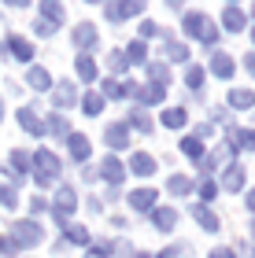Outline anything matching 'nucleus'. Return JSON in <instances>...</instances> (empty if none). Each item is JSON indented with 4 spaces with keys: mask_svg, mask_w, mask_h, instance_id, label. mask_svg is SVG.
I'll return each mask as SVG.
<instances>
[{
    "mask_svg": "<svg viewBox=\"0 0 255 258\" xmlns=\"http://www.w3.org/2000/svg\"><path fill=\"white\" fill-rule=\"evenodd\" d=\"M33 177H37V184H52L56 177H60V159L41 148L37 155H33Z\"/></svg>",
    "mask_w": 255,
    "mask_h": 258,
    "instance_id": "nucleus-1",
    "label": "nucleus"
},
{
    "mask_svg": "<svg viewBox=\"0 0 255 258\" xmlns=\"http://www.w3.org/2000/svg\"><path fill=\"white\" fill-rule=\"evenodd\" d=\"M41 225L37 221H15V225H11V243H15V247H37L41 243Z\"/></svg>",
    "mask_w": 255,
    "mask_h": 258,
    "instance_id": "nucleus-2",
    "label": "nucleus"
},
{
    "mask_svg": "<svg viewBox=\"0 0 255 258\" xmlns=\"http://www.w3.org/2000/svg\"><path fill=\"white\" fill-rule=\"evenodd\" d=\"M19 125L26 129V133H33V137L44 133V122L37 118V111H33V107H19Z\"/></svg>",
    "mask_w": 255,
    "mask_h": 258,
    "instance_id": "nucleus-3",
    "label": "nucleus"
},
{
    "mask_svg": "<svg viewBox=\"0 0 255 258\" xmlns=\"http://www.w3.org/2000/svg\"><path fill=\"white\" fill-rule=\"evenodd\" d=\"M4 48H8V52H15V59H19V63L33 59V48H30V41H22V37H8V41H4Z\"/></svg>",
    "mask_w": 255,
    "mask_h": 258,
    "instance_id": "nucleus-4",
    "label": "nucleus"
},
{
    "mask_svg": "<svg viewBox=\"0 0 255 258\" xmlns=\"http://www.w3.org/2000/svg\"><path fill=\"white\" fill-rule=\"evenodd\" d=\"M26 85H30V89H37V92L52 89V78H48V70H41V67H30V74H26Z\"/></svg>",
    "mask_w": 255,
    "mask_h": 258,
    "instance_id": "nucleus-5",
    "label": "nucleus"
},
{
    "mask_svg": "<svg viewBox=\"0 0 255 258\" xmlns=\"http://www.w3.org/2000/svg\"><path fill=\"white\" fill-rule=\"evenodd\" d=\"M71 210H74V188H60L56 192V214L67 218Z\"/></svg>",
    "mask_w": 255,
    "mask_h": 258,
    "instance_id": "nucleus-6",
    "label": "nucleus"
},
{
    "mask_svg": "<svg viewBox=\"0 0 255 258\" xmlns=\"http://www.w3.org/2000/svg\"><path fill=\"white\" fill-rule=\"evenodd\" d=\"M74 44H78V48H92V44H96V30H92L89 22H85V26H78L74 30Z\"/></svg>",
    "mask_w": 255,
    "mask_h": 258,
    "instance_id": "nucleus-7",
    "label": "nucleus"
},
{
    "mask_svg": "<svg viewBox=\"0 0 255 258\" xmlns=\"http://www.w3.org/2000/svg\"><path fill=\"white\" fill-rule=\"evenodd\" d=\"M78 96H74V85L71 81H63V85H56V107H71Z\"/></svg>",
    "mask_w": 255,
    "mask_h": 258,
    "instance_id": "nucleus-8",
    "label": "nucleus"
},
{
    "mask_svg": "<svg viewBox=\"0 0 255 258\" xmlns=\"http://www.w3.org/2000/svg\"><path fill=\"white\" fill-rule=\"evenodd\" d=\"M67 144H71V155L82 162V159H89V140L85 137H78V133H71V140H67Z\"/></svg>",
    "mask_w": 255,
    "mask_h": 258,
    "instance_id": "nucleus-9",
    "label": "nucleus"
},
{
    "mask_svg": "<svg viewBox=\"0 0 255 258\" xmlns=\"http://www.w3.org/2000/svg\"><path fill=\"white\" fill-rule=\"evenodd\" d=\"M144 4H137V0H133V4H108V19H126V15H137V11H141Z\"/></svg>",
    "mask_w": 255,
    "mask_h": 258,
    "instance_id": "nucleus-10",
    "label": "nucleus"
},
{
    "mask_svg": "<svg viewBox=\"0 0 255 258\" xmlns=\"http://www.w3.org/2000/svg\"><path fill=\"white\" fill-rule=\"evenodd\" d=\"M222 184H226L229 192H237L240 184H244V170H240V166H233V170H226V173H222Z\"/></svg>",
    "mask_w": 255,
    "mask_h": 258,
    "instance_id": "nucleus-11",
    "label": "nucleus"
},
{
    "mask_svg": "<svg viewBox=\"0 0 255 258\" xmlns=\"http://www.w3.org/2000/svg\"><path fill=\"white\" fill-rule=\"evenodd\" d=\"M130 166H133V173H141V177H148V173L156 170V159H152V155H133V162H130Z\"/></svg>",
    "mask_w": 255,
    "mask_h": 258,
    "instance_id": "nucleus-12",
    "label": "nucleus"
},
{
    "mask_svg": "<svg viewBox=\"0 0 255 258\" xmlns=\"http://www.w3.org/2000/svg\"><path fill=\"white\" fill-rule=\"evenodd\" d=\"M192 218H196V221H200V225H203V229H211V232L218 229V218L211 214V210H203V207H196V210H192Z\"/></svg>",
    "mask_w": 255,
    "mask_h": 258,
    "instance_id": "nucleus-13",
    "label": "nucleus"
},
{
    "mask_svg": "<svg viewBox=\"0 0 255 258\" xmlns=\"http://www.w3.org/2000/svg\"><path fill=\"white\" fill-rule=\"evenodd\" d=\"M163 125H167V129H181V125H185V111H181V107L163 111Z\"/></svg>",
    "mask_w": 255,
    "mask_h": 258,
    "instance_id": "nucleus-14",
    "label": "nucleus"
},
{
    "mask_svg": "<svg viewBox=\"0 0 255 258\" xmlns=\"http://www.w3.org/2000/svg\"><path fill=\"white\" fill-rule=\"evenodd\" d=\"M108 144H115V148H126V125H108Z\"/></svg>",
    "mask_w": 255,
    "mask_h": 258,
    "instance_id": "nucleus-15",
    "label": "nucleus"
},
{
    "mask_svg": "<svg viewBox=\"0 0 255 258\" xmlns=\"http://www.w3.org/2000/svg\"><path fill=\"white\" fill-rule=\"evenodd\" d=\"M152 199H156V192H148V188H144V192H133V196H130V203H133L137 210H152Z\"/></svg>",
    "mask_w": 255,
    "mask_h": 258,
    "instance_id": "nucleus-16",
    "label": "nucleus"
},
{
    "mask_svg": "<svg viewBox=\"0 0 255 258\" xmlns=\"http://www.w3.org/2000/svg\"><path fill=\"white\" fill-rule=\"evenodd\" d=\"M41 15L48 19V22H63V8L52 4V0H44V4H41Z\"/></svg>",
    "mask_w": 255,
    "mask_h": 258,
    "instance_id": "nucleus-17",
    "label": "nucleus"
},
{
    "mask_svg": "<svg viewBox=\"0 0 255 258\" xmlns=\"http://www.w3.org/2000/svg\"><path fill=\"white\" fill-rule=\"evenodd\" d=\"M78 78H82V81H92V78H96V67H92L89 55H82V59H78Z\"/></svg>",
    "mask_w": 255,
    "mask_h": 258,
    "instance_id": "nucleus-18",
    "label": "nucleus"
},
{
    "mask_svg": "<svg viewBox=\"0 0 255 258\" xmlns=\"http://www.w3.org/2000/svg\"><path fill=\"white\" fill-rule=\"evenodd\" d=\"M211 70H215L218 78H229V74H233V63H229L226 55H215V63H211Z\"/></svg>",
    "mask_w": 255,
    "mask_h": 258,
    "instance_id": "nucleus-19",
    "label": "nucleus"
},
{
    "mask_svg": "<svg viewBox=\"0 0 255 258\" xmlns=\"http://www.w3.org/2000/svg\"><path fill=\"white\" fill-rule=\"evenodd\" d=\"M174 218H178V214H174V210H167V207L156 210V225H159V229H174Z\"/></svg>",
    "mask_w": 255,
    "mask_h": 258,
    "instance_id": "nucleus-20",
    "label": "nucleus"
},
{
    "mask_svg": "<svg viewBox=\"0 0 255 258\" xmlns=\"http://www.w3.org/2000/svg\"><path fill=\"white\" fill-rule=\"evenodd\" d=\"M226 26H229V33L240 30V26H244V15H240L237 8H226Z\"/></svg>",
    "mask_w": 255,
    "mask_h": 258,
    "instance_id": "nucleus-21",
    "label": "nucleus"
},
{
    "mask_svg": "<svg viewBox=\"0 0 255 258\" xmlns=\"http://www.w3.org/2000/svg\"><path fill=\"white\" fill-rule=\"evenodd\" d=\"M104 177H108L111 184H115V181H122V166H119L115 159H108V162H104Z\"/></svg>",
    "mask_w": 255,
    "mask_h": 258,
    "instance_id": "nucleus-22",
    "label": "nucleus"
},
{
    "mask_svg": "<svg viewBox=\"0 0 255 258\" xmlns=\"http://www.w3.org/2000/svg\"><path fill=\"white\" fill-rule=\"evenodd\" d=\"M233 133H237V140H240V148L255 151V129H233Z\"/></svg>",
    "mask_w": 255,
    "mask_h": 258,
    "instance_id": "nucleus-23",
    "label": "nucleus"
},
{
    "mask_svg": "<svg viewBox=\"0 0 255 258\" xmlns=\"http://www.w3.org/2000/svg\"><path fill=\"white\" fill-rule=\"evenodd\" d=\"M181 151H185V155H189V159H200V137H189V140H185V144H181Z\"/></svg>",
    "mask_w": 255,
    "mask_h": 258,
    "instance_id": "nucleus-24",
    "label": "nucleus"
},
{
    "mask_svg": "<svg viewBox=\"0 0 255 258\" xmlns=\"http://www.w3.org/2000/svg\"><path fill=\"white\" fill-rule=\"evenodd\" d=\"M229 103L233 107H248V103H255V92H229Z\"/></svg>",
    "mask_w": 255,
    "mask_h": 258,
    "instance_id": "nucleus-25",
    "label": "nucleus"
},
{
    "mask_svg": "<svg viewBox=\"0 0 255 258\" xmlns=\"http://www.w3.org/2000/svg\"><path fill=\"white\" fill-rule=\"evenodd\" d=\"M185 81H189V89H196V92H200V85H203V70H200V67H189Z\"/></svg>",
    "mask_w": 255,
    "mask_h": 258,
    "instance_id": "nucleus-26",
    "label": "nucleus"
},
{
    "mask_svg": "<svg viewBox=\"0 0 255 258\" xmlns=\"http://www.w3.org/2000/svg\"><path fill=\"white\" fill-rule=\"evenodd\" d=\"M159 100H163V89H159V85H148L141 92V103H159Z\"/></svg>",
    "mask_w": 255,
    "mask_h": 258,
    "instance_id": "nucleus-27",
    "label": "nucleus"
},
{
    "mask_svg": "<svg viewBox=\"0 0 255 258\" xmlns=\"http://www.w3.org/2000/svg\"><path fill=\"white\" fill-rule=\"evenodd\" d=\"M144 59H148V48H144V44H141V41L130 44V63H144Z\"/></svg>",
    "mask_w": 255,
    "mask_h": 258,
    "instance_id": "nucleus-28",
    "label": "nucleus"
},
{
    "mask_svg": "<svg viewBox=\"0 0 255 258\" xmlns=\"http://www.w3.org/2000/svg\"><path fill=\"white\" fill-rule=\"evenodd\" d=\"M44 129H52L56 137H67V122L60 118V114H52V118H48V125H44Z\"/></svg>",
    "mask_w": 255,
    "mask_h": 258,
    "instance_id": "nucleus-29",
    "label": "nucleus"
},
{
    "mask_svg": "<svg viewBox=\"0 0 255 258\" xmlns=\"http://www.w3.org/2000/svg\"><path fill=\"white\" fill-rule=\"evenodd\" d=\"M67 240H71V243H85V240H89V232H85V229H78V225H71V229H67Z\"/></svg>",
    "mask_w": 255,
    "mask_h": 258,
    "instance_id": "nucleus-30",
    "label": "nucleus"
},
{
    "mask_svg": "<svg viewBox=\"0 0 255 258\" xmlns=\"http://www.w3.org/2000/svg\"><path fill=\"white\" fill-rule=\"evenodd\" d=\"M130 122H133L137 129H141V133H148V129H152V122L144 118V111H133V114H130Z\"/></svg>",
    "mask_w": 255,
    "mask_h": 258,
    "instance_id": "nucleus-31",
    "label": "nucleus"
},
{
    "mask_svg": "<svg viewBox=\"0 0 255 258\" xmlns=\"http://www.w3.org/2000/svg\"><path fill=\"white\" fill-rule=\"evenodd\" d=\"M0 207H15V188L0 184Z\"/></svg>",
    "mask_w": 255,
    "mask_h": 258,
    "instance_id": "nucleus-32",
    "label": "nucleus"
},
{
    "mask_svg": "<svg viewBox=\"0 0 255 258\" xmlns=\"http://www.w3.org/2000/svg\"><path fill=\"white\" fill-rule=\"evenodd\" d=\"M189 188H192V184L185 181V177H174V181H170V192H174V196H185Z\"/></svg>",
    "mask_w": 255,
    "mask_h": 258,
    "instance_id": "nucleus-33",
    "label": "nucleus"
},
{
    "mask_svg": "<svg viewBox=\"0 0 255 258\" xmlns=\"http://www.w3.org/2000/svg\"><path fill=\"white\" fill-rule=\"evenodd\" d=\"M100 107H104V100L96 96V92H92V96H85V111H89V114H100Z\"/></svg>",
    "mask_w": 255,
    "mask_h": 258,
    "instance_id": "nucleus-34",
    "label": "nucleus"
},
{
    "mask_svg": "<svg viewBox=\"0 0 255 258\" xmlns=\"http://www.w3.org/2000/svg\"><path fill=\"white\" fill-rule=\"evenodd\" d=\"M11 166H15V170H26V166H30V159L22 155V151H15V155H11Z\"/></svg>",
    "mask_w": 255,
    "mask_h": 258,
    "instance_id": "nucleus-35",
    "label": "nucleus"
},
{
    "mask_svg": "<svg viewBox=\"0 0 255 258\" xmlns=\"http://www.w3.org/2000/svg\"><path fill=\"white\" fill-rule=\"evenodd\" d=\"M167 55H174V59H185L189 52H185V44H167Z\"/></svg>",
    "mask_w": 255,
    "mask_h": 258,
    "instance_id": "nucleus-36",
    "label": "nucleus"
},
{
    "mask_svg": "<svg viewBox=\"0 0 255 258\" xmlns=\"http://www.w3.org/2000/svg\"><path fill=\"white\" fill-rule=\"evenodd\" d=\"M19 247H15V243H11L8 236H0V254H15Z\"/></svg>",
    "mask_w": 255,
    "mask_h": 258,
    "instance_id": "nucleus-37",
    "label": "nucleus"
},
{
    "mask_svg": "<svg viewBox=\"0 0 255 258\" xmlns=\"http://www.w3.org/2000/svg\"><path fill=\"white\" fill-rule=\"evenodd\" d=\"M33 30H37V37H52V26H48V22H37Z\"/></svg>",
    "mask_w": 255,
    "mask_h": 258,
    "instance_id": "nucleus-38",
    "label": "nucleus"
},
{
    "mask_svg": "<svg viewBox=\"0 0 255 258\" xmlns=\"http://www.w3.org/2000/svg\"><path fill=\"white\" fill-rule=\"evenodd\" d=\"M152 78H170V70H167L163 63H156V67H152Z\"/></svg>",
    "mask_w": 255,
    "mask_h": 258,
    "instance_id": "nucleus-39",
    "label": "nucleus"
},
{
    "mask_svg": "<svg viewBox=\"0 0 255 258\" xmlns=\"http://www.w3.org/2000/svg\"><path fill=\"white\" fill-rule=\"evenodd\" d=\"M248 70H251V74H255V52L248 55Z\"/></svg>",
    "mask_w": 255,
    "mask_h": 258,
    "instance_id": "nucleus-40",
    "label": "nucleus"
},
{
    "mask_svg": "<svg viewBox=\"0 0 255 258\" xmlns=\"http://www.w3.org/2000/svg\"><path fill=\"white\" fill-rule=\"evenodd\" d=\"M248 207H251V210H255V192H248Z\"/></svg>",
    "mask_w": 255,
    "mask_h": 258,
    "instance_id": "nucleus-41",
    "label": "nucleus"
},
{
    "mask_svg": "<svg viewBox=\"0 0 255 258\" xmlns=\"http://www.w3.org/2000/svg\"><path fill=\"white\" fill-rule=\"evenodd\" d=\"M0 118H4V103H0Z\"/></svg>",
    "mask_w": 255,
    "mask_h": 258,
    "instance_id": "nucleus-42",
    "label": "nucleus"
},
{
    "mask_svg": "<svg viewBox=\"0 0 255 258\" xmlns=\"http://www.w3.org/2000/svg\"><path fill=\"white\" fill-rule=\"evenodd\" d=\"M251 236H255V225H251Z\"/></svg>",
    "mask_w": 255,
    "mask_h": 258,
    "instance_id": "nucleus-43",
    "label": "nucleus"
},
{
    "mask_svg": "<svg viewBox=\"0 0 255 258\" xmlns=\"http://www.w3.org/2000/svg\"><path fill=\"white\" fill-rule=\"evenodd\" d=\"M251 33H255V30H251Z\"/></svg>",
    "mask_w": 255,
    "mask_h": 258,
    "instance_id": "nucleus-44",
    "label": "nucleus"
}]
</instances>
